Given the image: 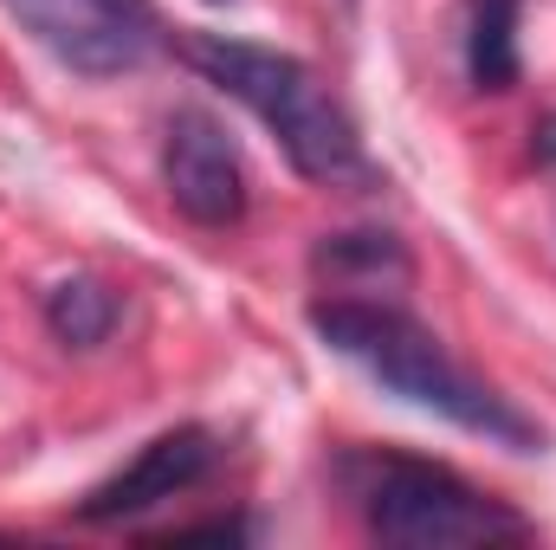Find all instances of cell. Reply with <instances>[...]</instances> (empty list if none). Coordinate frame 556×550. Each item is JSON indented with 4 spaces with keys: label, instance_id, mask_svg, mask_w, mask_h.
Here are the masks:
<instances>
[{
    "label": "cell",
    "instance_id": "1",
    "mask_svg": "<svg viewBox=\"0 0 556 550\" xmlns=\"http://www.w3.org/2000/svg\"><path fill=\"white\" fill-rule=\"evenodd\" d=\"M311 330L337 357L363 363L382 389H395L402 402H415V409L440 414V421H453L466 434H485L498 447H518V453H538L544 447L538 421L525 409H511L472 370H459L440 350V337L427 324H415L402 304H382V298H317L311 304Z\"/></svg>",
    "mask_w": 556,
    "mask_h": 550
},
{
    "label": "cell",
    "instance_id": "2",
    "mask_svg": "<svg viewBox=\"0 0 556 550\" xmlns=\"http://www.w3.org/2000/svg\"><path fill=\"white\" fill-rule=\"evenodd\" d=\"M188 65L220 85L227 98H240L266 130L278 137V149L291 155V168L304 182L324 188H376V162L363 155V137L350 124V111L324 91V78L273 46L253 39H227V33H188Z\"/></svg>",
    "mask_w": 556,
    "mask_h": 550
},
{
    "label": "cell",
    "instance_id": "3",
    "mask_svg": "<svg viewBox=\"0 0 556 550\" xmlns=\"http://www.w3.org/2000/svg\"><path fill=\"white\" fill-rule=\"evenodd\" d=\"M343 486L363 512V525L382 545L402 550H459V545H518L531 538V518L505 499L479 492L453 466L408 460V453H350Z\"/></svg>",
    "mask_w": 556,
    "mask_h": 550
},
{
    "label": "cell",
    "instance_id": "4",
    "mask_svg": "<svg viewBox=\"0 0 556 550\" xmlns=\"http://www.w3.org/2000/svg\"><path fill=\"white\" fill-rule=\"evenodd\" d=\"M0 7L78 78H124L162 46L155 0H0Z\"/></svg>",
    "mask_w": 556,
    "mask_h": 550
},
{
    "label": "cell",
    "instance_id": "5",
    "mask_svg": "<svg viewBox=\"0 0 556 550\" xmlns=\"http://www.w3.org/2000/svg\"><path fill=\"white\" fill-rule=\"evenodd\" d=\"M162 182L168 201L194 221V227H233L247 214V168L240 149L220 130V117L181 104L162 130Z\"/></svg>",
    "mask_w": 556,
    "mask_h": 550
},
{
    "label": "cell",
    "instance_id": "6",
    "mask_svg": "<svg viewBox=\"0 0 556 550\" xmlns=\"http://www.w3.org/2000/svg\"><path fill=\"white\" fill-rule=\"evenodd\" d=\"M214 460H220V440L207 427H168V434H155L142 447L124 473H111L104 486H91L78 499V525H124V518H137L149 505L201 486L214 473Z\"/></svg>",
    "mask_w": 556,
    "mask_h": 550
},
{
    "label": "cell",
    "instance_id": "7",
    "mask_svg": "<svg viewBox=\"0 0 556 550\" xmlns=\"http://www.w3.org/2000/svg\"><path fill=\"white\" fill-rule=\"evenodd\" d=\"M518 7L525 0H472L466 72H472L479 91H511L518 85Z\"/></svg>",
    "mask_w": 556,
    "mask_h": 550
},
{
    "label": "cell",
    "instance_id": "8",
    "mask_svg": "<svg viewBox=\"0 0 556 550\" xmlns=\"http://www.w3.org/2000/svg\"><path fill=\"white\" fill-rule=\"evenodd\" d=\"M46 324L59 343L72 350H98L111 330H117V291L98 285V278H59L46 291Z\"/></svg>",
    "mask_w": 556,
    "mask_h": 550
},
{
    "label": "cell",
    "instance_id": "9",
    "mask_svg": "<svg viewBox=\"0 0 556 550\" xmlns=\"http://www.w3.org/2000/svg\"><path fill=\"white\" fill-rule=\"evenodd\" d=\"M317 273H330L337 285L356 273H408V253L389 240V234H337V240H324L317 247Z\"/></svg>",
    "mask_w": 556,
    "mask_h": 550
},
{
    "label": "cell",
    "instance_id": "10",
    "mask_svg": "<svg viewBox=\"0 0 556 550\" xmlns=\"http://www.w3.org/2000/svg\"><path fill=\"white\" fill-rule=\"evenodd\" d=\"M194 538H240V525H233V518H227V525L214 518V525H188V532H175V545H194Z\"/></svg>",
    "mask_w": 556,
    "mask_h": 550
},
{
    "label": "cell",
    "instance_id": "11",
    "mask_svg": "<svg viewBox=\"0 0 556 550\" xmlns=\"http://www.w3.org/2000/svg\"><path fill=\"white\" fill-rule=\"evenodd\" d=\"M538 162H544V168H556V117L538 130Z\"/></svg>",
    "mask_w": 556,
    "mask_h": 550
}]
</instances>
